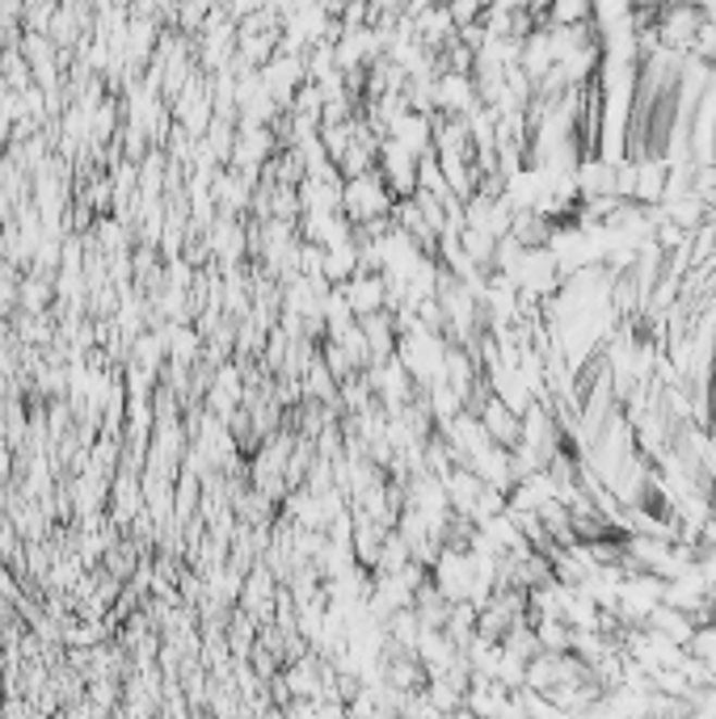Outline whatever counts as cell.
I'll use <instances>...</instances> for the list:
<instances>
[{
  "label": "cell",
  "mask_w": 716,
  "mask_h": 719,
  "mask_svg": "<svg viewBox=\"0 0 716 719\" xmlns=\"http://www.w3.org/2000/svg\"><path fill=\"white\" fill-rule=\"evenodd\" d=\"M594 13V0H553V17L560 26H578Z\"/></svg>",
  "instance_id": "6da1fadb"
},
{
  "label": "cell",
  "mask_w": 716,
  "mask_h": 719,
  "mask_svg": "<svg viewBox=\"0 0 716 719\" xmlns=\"http://www.w3.org/2000/svg\"><path fill=\"white\" fill-rule=\"evenodd\" d=\"M695 563H700V572H704V577H708V581L716 585V547H700Z\"/></svg>",
  "instance_id": "7a4b0ae2"
}]
</instances>
